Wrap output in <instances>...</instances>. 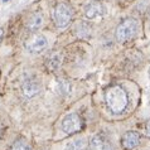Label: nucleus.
<instances>
[{
	"label": "nucleus",
	"mask_w": 150,
	"mask_h": 150,
	"mask_svg": "<svg viewBox=\"0 0 150 150\" xmlns=\"http://www.w3.org/2000/svg\"><path fill=\"white\" fill-rule=\"evenodd\" d=\"M105 101L112 114H121L127 107L129 97L121 86H111L105 92Z\"/></svg>",
	"instance_id": "nucleus-1"
},
{
	"label": "nucleus",
	"mask_w": 150,
	"mask_h": 150,
	"mask_svg": "<svg viewBox=\"0 0 150 150\" xmlns=\"http://www.w3.org/2000/svg\"><path fill=\"white\" fill-rule=\"evenodd\" d=\"M87 150H112V145L102 135H96L90 141Z\"/></svg>",
	"instance_id": "nucleus-8"
},
{
	"label": "nucleus",
	"mask_w": 150,
	"mask_h": 150,
	"mask_svg": "<svg viewBox=\"0 0 150 150\" xmlns=\"http://www.w3.org/2000/svg\"><path fill=\"white\" fill-rule=\"evenodd\" d=\"M53 16H54V22H56V25L58 28H66V27H68V24L71 22H72L73 9L68 5V4L61 1L56 5L54 11H53Z\"/></svg>",
	"instance_id": "nucleus-3"
},
{
	"label": "nucleus",
	"mask_w": 150,
	"mask_h": 150,
	"mask_svg": "<svg viewBox=\"0 0 150 150\" xmlns=\"http://www.w3.org/2000/svg\"><path fill=\"white\" fill-rule=\"evenodd\" d=\"M103 13H105V9H103L102 4L98 1L90 3L85 8V15L88 19H95V18H98V16H102Z\"/></svg>",
	"instance_id": "nucleus-9"
},
{
	"label": "nucleus",
	"mask_w": 150,
	"mask_h": 150,
	"mask_svg": "<svg viewBox=\"0 0 150 150\" xmlns=\"http://www.w3.org/2000/svg\"><path fill=\"white\" fill-rule=\"evenodd\" d=\"M22 90L27 97H32L39 92V82L34 76H28L22 83Z\"/></svg>",
	"instance_id": "nucleus-6"
},
{
	"label": "nucleus",
	"mask_w": 150,
	"mask_h": 150,
	"mask_svg": "<svg viewBox=\"0 0 150 150\" xmlns=\"http://www.w3.org/2000/svg\"><path fill=\"white\" fill-rule=\"evenodd\" d=\"M139 22L134 18H127L124 22H121L116 28V40L120 43H125V42L132 39L134 37L139 33Z\"/></svg>",
	"instance_id": "nucleus-2"
},
{
	"label": "nucleus",
	"mask_w": 150,
	"mask_h": 150,
	"mask_svg": "<svg viewBox=\"0 0 150 150\" xmlns=\"http://www.w3.org/2000/svg\"><path fill=\"white\" fill-rule=\"evenodd\" d=\"M43 24V16L40 13H34L32 14L27 20V28L30 32H37Z\"/></svg>",
	"instance_id": "nucleus-10"
},
{
	"label": "nucleus",
	"mask_w": 150,
	"mask_h": 150,
	"mask_svg": "<svg viewBox=\"0 0 150 150\" xmlns=\"http://www.w3.org/2000/svg\"><path fill=\"white\" fill-rule=\"evenodd\" d=\"M83 120L78 114H69L62 120V130L66 134H76L83 129Z\"/></svg>",
	"instance_id": "nucleus-4"
},
{
	"label": "nucleus",
	"mask_w": 150,
	"mask_h": 150,
	"mask_svg": "<svg viewBox=\"0 0 150 150\" xmlns=\"http://www.w3.org/2000/svg\"><path fill=\"white\" fill-rule=\"evenodd\" d=\"M145 134H146V136L150 137V120L146 122V126H145Z\"/></svg>",
	"instance_id": "nucleus-14"
},
{
	"label": "nucleus",
	"mask_w": 150,
	"mask_h": 150,
	"mask_svg": "<svg viewBox=\"0 0 150 150\" xmlns=\"http://www.w3.org/2000/svg\"><path fill=\"white\" fill-rule=\"evenodd\" d=\"M140 144V135L136 131H127L121 137V145L124 149L132 150Z\"/></svg>",
	"instance_id": "nucleus-7"
},
{
	"label": "nucleus",
	"mask_w": 150,
	"mask_h": 150,
	"mask_svg": "<svg viewBox=\"0 0 150 150\" xmlns=\"http://www.w3.org/2000/svg\"><path fill=\"white\" fill-rule=\"evenodd\" d=\"M47 38L43 34H33L25 42V47L30 53H40L47 48Z\"/></svg>",
	"instance_id": "nucleus-5"
},
{
	"label": "nucleus",
	"mask_w": 150,
	"mask_h": 150,
	"mask_svg": "<svg viewBox=\"0 0 150 150\" xmlns=\"http://www.w3.org/2000/svg\"><path fill=\"white\" fill-rule=\"evenodd\" d=\"M61 63H62V54L61 53H53L51 57H48L45 66H47V68L49 71H56L59 68Z\"/></svg>",
	"instance_id": "nucleus-11"
},
{
	"label": "nucleus",
	"mask_w": 150,
	"mask_h": 150,
	"mask_svg": "<svg viewBox=\"0 0 150 150\" xmlns=\"http://www.w3.org/2000/svg\"><path fill=\"white\" fill-rule=\"evenodd\" d=\"M10 150H32V148L29 146L28 144L24 143V141H22V140H16L15 143L11 145Z\"/></svg>",
	"instance_id": "nucleus-13"
},
{
	"label": "nucleus",
	"mask_w": 150,
	"mask_h": 150,
	"mask_svg": "<svg viewBox=\"0 0 150 150\" xmlns=\"http://www.w3.org/2000/svg\"><path fill=\"white\" fill-rule=\"evenodd\" d=\"M3 1H4V3H8V1H9V0H3Z\"/></svg>",
	"instance_id": "nucleus-16"
},
{
	"label": "nucleus",
	"mask_w": 150,
	"mask_h": 150,
	"mask_svg": "<svg viewBox=\"0 0 150 150\" xmlns=\"http://www.w3.org/2000/svg\"><path fill=\"white\" fill-rule=\"evenodd\" d=\"M3 35H4V30L0 28V42H1V39H3Z\"/></svg>",
	"instance_id": "nucleus-15"
},
{
	"label": "nucleus",
	"mask_w": 150,
	"mask_h": 150,
	"mask_svg": "<svg viewBox=\"0 0 150 150\" xmlns=\"http://www.w3.org/2000/svg\"><path fill=\"white\" fill-rule=\"evenodd\" d=\"M86 149V139H77L69 143L64 150H85Z\"/></svg>",
	"instance_id": "nucleus-12"
}]
</instances>
